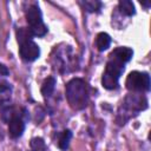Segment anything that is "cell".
Masks as SVG:
<instances>
[{
  "label": "cell",
  "instance_id": "1",
  "mask_svg": "<svg viewBox=\"0 0 151 151\" xmlns=\"http://www.w3.org/2000/svg\"><path fill=\"white\" fill-rule=\"evenodd\" d=\"M133 51L130 47L114 48L106 63L105 71L101 77V85L106 90H116L119 84V78L124 72V65L131 60Z\"/></svg>",
  "mask_w": 151,
  "mask_h": 151
},
{
  "label": "cell",
  "instance_id": "2",
  "mask_svg": "<svg viewBox=\"0 0 151 151\" xmlns=\"http://www.w3.org/2000/svg\"><path fill=\"white\" fill-rule=\"evenodd\" d=\"M66 98L74 110H83L88 104V87L84 79L73 78L66 84Z\"/></svg>",
  "mask_w": 151,
  "mask_h": 151
},
{
  "label": "cell",
  "instance_id": "3",
  "mask_svg": "<svg viewBox=\"0 0 151 151\" xmlns=\"http://www.w3.org/2000/svg\"><path fill=\"white\" fill-rule=\"evenodd\" d=\"M146 109H147V99L145 98V96L139 93L127 94L119 107L117 120L119 122V124H125L131 117L137 116L138 112L144 111Z\"/></svg>",
  "mask_w": 151,
  "mask_h": 151
},
{
  "label": "cell",
  "instance_id": "4",
  "mask_svg": "<svg viewBox=\"0 0 151 151\" xmlns=\"http://www.w3.org/2000/svg\"><path fill=\"white\" fill-rule=\"evenodd\" d=\"M26 20L28 22V31L32 37H44L47 33V26L42 21V14L37 4L31 5L26 11Z\"/></svg>",
  "mask_w": 151,
  "mask_h": 151
},
{
  "label": "cell",
  "instance_id": "5",
  "mask_svg": "<svg viewBox=\"0 0 151 151\" xmlns=\"http://www.w3.org/2000/svg\"><path fill=\"white\" fill-rule=\"evenodd\" d=\"M126 88L133 92H144L150 90V76L146 72H139L133 71L130 72L126 80H125Z\"/></svg>",
  "mask_w": 151,
  "mask_h": 151
},
{
  "label": "cell",
  "instance_id": "6",
  "mask_svg": "<svg viewBox=\"0 0 151 151\" xmlns=\"http://www.w3.org/2000/svg\"><path fill=\"white\" fill-rule=\"evenodd\" d=\"M19 53H20V57H21L22 60L31 63V61H34L35 59L39 58L40 48L32 39H28V40H25V41L20 42Z\"/></svg>",
  "mask_w": 151,
  "mask_h": 151
},
{
  "label": "cell",
  "instance_id": "7",
  "mask_svg": "<svg viewBox=\"0 0 151 151\" xmlns=\"http://www.w3.org/2000/svg\"><path fill=\"white\" fill-rule=\"evenodd\" d=\"M25 130V122L21 117H14L8 123V133L12 138H19L22 136Z\"/></svg>",
  "mask_w": 151,
  "mask_h": 151
},
{
  "label": "cell",
  "instance_id": "8",
  "mask_svg": "<svg viewBox=\"0 0 151 151\" xmlns=\"http://www.w3.org/2000/svg\"><path fill=\"white\" fill-rule=\"evenodd\" d=\"M111 45V37L105 33V32H100L97 34V38H96V46H97V50L100 51V52H104L106 51Z\"/></svg>",
  "mask_w": 151,
  "mask_h": 151
},
{
  "label": "cell",
  "instance_id": "9",
  "mask_svg": "<svg viewBox=\"0 0 151 151\" xmlns=\"http://www.w3.org/2000/svg\"><path fill=\"white\" fill-rule=\"evenodd\" d=\"M55 84H57V80H55L54 77H47V78L44 80L42 85H41V90H40V91H41V94H42L45 98L51 97V94H52L53 91H54Z\"/></svg>",
  "mask_w": 151,
  "mask_h": 151
},
{
  "label": "cell",
  "instance_id": "10",
  "mask_svg": "<svg viewBox=\"0 0 151 151\" xmlns=\"http://www.w3.org/2000/svg\"><path fill=\"white\" fill-rule=\"evenodd\" d=\"M11 91H12L11 84L5 80H0V104L1 105L7 104V101L11 98Z\"/></svg>",
  "mask_w": 151,
  "mask_h": 151
},
{
  "label": "cell",
  "instance_id": "11",
  "mask_svg": "<svg viewBox=\"0 0 151 151\" xmlns=\"http://www.w3.org/2000/svg\"><path fill=\"white\" fill-rule=\"evenodd\" d=\"M72 138V132L70 130H64L58 133V146L60 150L66 151L70 145V140Z\"/></svg>",
  "mask_w": 151,
  "mask_h": 151
},
{
  "label": "cell",
  "instance_id": "12",
  "mask_svg": "<svg viewBox=\"0 0 151 151\" xmlns=\"http://www.w3.org/2000/svg\"><path fill=\"white\" fill-rule=\"evenodd\" d=\"M118 8L120 11V13H123L126 17H132L136 14V8L132 1L130 0H120L118 4Z\"/></svg>",
  "mask_w": 151,
  "mask_h": 151
},
{
  "label": "cell",
  "instance_id": "13",
  "mask_svg": "<svg viewBox=\"0 0 151 151\" xmlns=\"http://www.w3.org/2000/svg\"><path fill=\"white\" fill-rule=\"evenodd\" d=\"M14 117H21V113H17L15 112V109L13 106H9L8 104L6 105H2V109H1V119L5 122V123H9Z\"/></svg>",
  "mask_w": 151,
  "mask_h": 151
},
{
  "label": "cell",
  "instance_id": "14",
  "mask_svg": "<svg viewBox=\"0 0 151 151\" xmlns=\"http://www.w3.org/2000/svg\"><path fill=\"white\" fill-rule=\"evenodd\" d=\"M83 5H84V8L90 13H94V12L98 13L101 9V2L98 0H86V1H83Z\"/></svg>",
  "mask_w": 151,
  "mask_h": 151
},
{
  "label": "cell",
  "instance_id": "15",
  "mask_svg": "<svg viewBox=\"0 0 151 151\" xmlns=\"http://www.w3.org/2000/svg\"><path fill=\"white\" fill-rule=\"evenodd\" d=\"M31 147L32 151H46V144L42 138L35 137L31 139Z\"/></svg>",
  "mask_w": 151,
  "mask_h": 151
},
{
  "label": "cell",
  "instance_id": "16",
  "mask_svg": "<svg viewBox=\"0 0 151 151\" xmlns=\"http://www.w3.org/2000/svg\"><path fill=\"white\" fill-rule=\"evenodd\" d=\"M9 74V71L8 68L4 65V64H0V77H6Z\"/></svg>",
  "mask_w": 151,
  "mask_h": 151
},
{
  "label": "cell",
  "instance_id": "17",
  "mask_svg": "<svg viewBox=\"0 0 151 151\" xmlns=\"http://www.w3.org/2000/svg\"><path fill=\"white\" fill-rule=\"evenodd\" d=\"M140 4H142V6H144V7H146V8H149V7H150V2H149V1H147V2H144V1H142Z\"/></svg>",
  "mask_w": 151,
  "mask_h": 151
}]
</instances>
